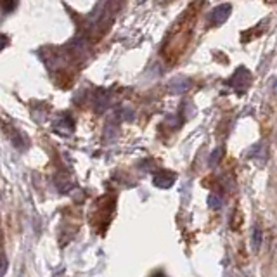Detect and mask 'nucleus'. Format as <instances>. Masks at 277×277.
<instances>
[{
  "instance_id": "obj_1",
  "label": "nucleus",
  "mask_w": 277,
  "mask_h": 277,
  "mask_svg": "<svg viewBox=\"0 0 277 277\" xmlns=\"http://www.w3.org/2000/svg\"><path fill=\"white\" fill-rule=\"evenodd\" d=\"M250 82H252V74H250V71L244 70V68H239V70L234 73V76L230 78L229 84H230L232 87H234L238 92H242V90H244V88L250 85Z\"/></svg>"
},
{
  "instance_id": "obj_2",
  "label": "nucleus",
  "mask_w": 277,
  "mask_h": 277,
  "mask_svg": "<svg viewBox=\"0 0 277 277\" xmlns=\"http://www.w3.org/2000/svg\"><path fill=\"white\" fill-rule=\"evenodd\" d=\"M230 10H232V7L229 6V4H222V6H218V7L213 9V12L210 14V20H212L213 24H222V23H226V21L229 20Z\"/></svg>"
},
{
  "instance_id": "obj_3",
  "label": "nucleus",
  "mask_w": 277,
  "mask_h": 277,
  "mask_svg": "<svg viewBox=\"0 0 277 277\" xmlns=\"http://www.w3.org/2000/svg\"><path fill=\"white\" fill-rule=\"evenodd\" d=\"M190 88V80L186 76H175L168 82V90L172 94H184Z\"/></svg>"
},
{
  "instance_id": "obj_4",
  "label": "nucleus",
  "mask_w": 277,
  "mask_h": 277,
  "mask_svg": "<svg viewBox=\"0 0 277 277\" xmlns=\"http://www.w3.org/2000/svg\"><path fill=\"white\" fill-rule=\"evenodd\" d=\"M152 182H154L156 187H162V189H166V187H172V184L175 182V177L172 174H156L154 178H152Z\"/></svg>"
},
{
  "instance_id": "obj_5",
  "label": "nucleus",
  "mask_w": 277,
  "mask_h": 277,
  "mask_svg": "<svg viewBox=\"0 0 277 277\" xmlns=\"http://www.w3.org/2000/svg\"><path fill=\"white\" fill-rule=\"evenodd\" d=\"M56 187H58L59 192H68L71 187H73V182H71V178L66 177V175H59V177L56 178Z\"/></svg>"
},
{
  "instance_id": "obj_6",
  "label": "nucleus",
  "mask_w": 277,
  "mask_h": 277,
  "mask_svg": "<svg viewBox=\"0 0 277 277\" xmlns=\"http://www.w3.org/2000/svg\"><path fill=\"white\" fill-rule=\"evenodd\" d=\"M99 92H100V96L96 99V110L99 111V113H102V111L108 108V102H110V100H108L106 92H104V90H99Z\"/></svg>"
},
{
  "instance_id": "obj_7",
  "label": "nucleus",
  "mask_w": 277,
  "mask_h": 277,
  "mask_svg": "<svg viewBox=\"0 0 277 277\" xmlns=\"http://www.w3.org/2000/svg\"><path fill=\"white\" fill-rule=\"evenodd\" d=\"M262 239H264V234H262V230L258 229V227H254V229H253V236H252V244H253L254 252H258V250H260Z\"/></svg>"
},
{
  "instance_id": "obj_8",
  "label": "nucleus",
  "mask_w": 277,
  "mask_h": 277,
  "mask_svg": "<svg viewBox=\"0 0 277 277\" xmlns=\"http://www.w3.org/2000/svg\"><path fill=\"white\" fill-rule=\"evenodd\" d=\"M208 206L212 210H220V206H222V200H220L216 194H210L208 196Z\"/></svg>"
},
{
  "instance_id": "obj_9",
  "label": "nucleus",
  "mask_w": 277,
  "mask_h": 277,
  "mask_svg": "<svg viewBox=\"0 0 277 277\" xmlns=\"http://www.w3.org/2000/svg\"><path fill=\"white\" fill-rule=\"evenodd\" d=\"M220 152H222V149H215V151L212 152V156H210V160H208V164L210 166H215L216 162H218V158H220Z\"/></svg>"
},
{
  "instance_id": "obj_10",
  "label": "nucleus",
  "mask_w": 277,
  "mask_h": 277,
  "mask_svg": "<svg viewBox=\"0 0 277 277\" xmlns=\"http://www.w3.org/2000/svg\"><path fill=\"white\" fill-rule=\"evenodd\" d=\"M14 7H16V0H6V2H4V10H6V12L12 10Z\"/></svg>"
},
{
  "instance_id": "obj_11",
  "label": "nucleus",
  "mask_w": 277,
  "mask_h": 277,
  "mask_svg": "<svg viewBox=\"0 0 277 277\" xmlns=\"http://www.w3.org/2000/svg\"><path fill=\"white\" fill-rule=\"evenodd\" d=\"M137 2H138V4H142V2H144V0H137Z\"/></svg>"
}]
</instances>
